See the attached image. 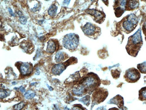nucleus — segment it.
<instances>
[{
  "instance_id": "28",
  "label": "nucleus",
  "mask_w": 146,
  "mask_h": 110,
  "mask_svg": "<svg viewBox=\"0 0 146 110\" xmlns=\"http://www.w3.org/2000/svg\"><path fill=\"white\" fill-rule=\"evenodd\" d=\"M102 1L103 2V3H104V4L106 5H107V6L108 5V0H102Z\"/></svg>"
},
{
  "instance_id": "20",
  "label": "nucleus",
  "mask_w": 146,
  "mask_h": 110,
  "mask_svg": "<svg viewBox=\"0 0 146 110\" xmlns=\"http://www.w3.org/2000/svg\"><path fill=\"white\" fill-rule=\"evenodd\" d=\"M21 47L23 48L25 51H28L30 48H32V44L24 42V43H22L21 44Z\"/></svg>"
},
{
  "instance_id": "7",
  "label": "nucleus",
  "mask_w": 146,
  "mask_h": 110,
  "mask_svg": "<svg viewBox=\"0 0 146 110\" xmlns=\"http://www.w3.org/2000/svg\"><path fill=\"white\" fill-rule=\"evenodd\" d=\"M72 59L70 58L68 61L64 63H60L54 66L51 70V72L54 75H60L65 70L67 66L70 64V61Z\"/></svg>"
},
{
  "instance_id": "12",
  "label": "nucleus",
  "mask_w": 146,
  "mask_h": 110,
  "mask_svg": "<svg viewBox=\"0 0 146 110\" xmlns=\"http://www.w3.org/2000/svg\"><path fill=\"white\" fill-rule=\"evenodd\" d=\"M57 45L56 41L53 40H50L47 43L46 52L50 54H53L56 51Z\"/></svg>"
},
{
  "instance_id": "1",
  "label": "nucleus",
  "mask_w": 146,
  "mask_h": 110,
  "mask_svg": "<svg viewBox=\"0 0 146 110\" xmlns=\"http://www.w3.org/2000/svg\"><path fill=\"white\" fill-rule=\"evenodd\" d=\"M142 45V36L140 28L133 35L129 38L127 45L126 46L128 53L132 56L137 55Z\"/></svg>"
},
{
  "instance_id": "22",
  "label": "nucleus",
  "mask_w": 146,
  "mask_h": 110,
  "mask_svg": "<svg viewBox=\"0 0 146 110\" xmlns=\"http://www.w3.org/2000/svg\"><path fill=\"white\" fill-rule=\"evenodd\" d=\"M10 94V93L9 91L6 90H1V99H4L6 97H7Z\"/></svg>"
},
{
  "instance_id": "4",
  "label": "nucleus",
  "mask_w": 146,
  "mask_h": 110,
  "mask_svg": "<svg viewBox=\"0 0 146 110\" xmlns=\"http://www.w3.org/2000/svg\"><path fill=\"white\" fill-rule=\"evenodd\" d=\"M82 30L85 35L90 38L98 36L101 32L100 28L90 22H87L82 27Z\"/></svg>"
},
{
  "instance_id": "26",
  "label": "nucleus",
  "mask_w": 146,
  "mask_h": 110,
  "mask_svg": "<svg viewBox=\"0 0 146 110\" xmlns=\"http://www.w3.org/2000/svg\"><path fill=\"white\" fill-rule=\"evenodd\" d=\"M8 10H9V13L10 14V15L11 16H14V17L15 16V14L12 11V10L11 8H9V9H8Z\"/></svg>"
},
{
  "instance_id": "14",
  "label": "nucleus",
  "mask_w": 146,
  "mask_h": 110,
  "mask_svg": "<svg viewBox=\"0 0 146 110\" xmlns=\"http://www.w3.org/2000/svg\"><path fill=\"white\" fill-rule=\"evenodd\" d=\"M67 55L65 53L59 51L55 55V61L58 63L63 62L64 60H65L67 58Z\"/></svg>"
},
{
  "instance_id": "24",
  "label": "nucleus",
  "mask_w": 146,
  "mask_h": 110,
  "mask_svg": "<svg viewBox=\"0 0 146 110\" xmlns=\"http://www.w3.org/2000/svg\"><path fill=\"white\" fill-rule=\"evenodd\" d=\"M19 21L22 24H25L27 22V19L25 16H20L19 17Z\"/></svg>"
},
{
  "instance_id": "19",
  "label": "nucleus",
  "mask_w": 146,
  "mask_h": 110,
  "mask_svg": "<svg viewBox=\"0 0 146 110\" xmlns=\"http://www.w3.org/2000/svg\"><path fill=\"white\" fill-rule=\"evenodd\" d=\"M137 67L141 72L146 74V62L139 64L137 66Z\"/></svg>"
},
{
  "instance_id": "5",
  "label": "nucleus",
  "mask_w": 146,
  "mask_h": 110,
  "mask_svg": "<svg viewBox=\"0 0 146 110\" xmlns=\"http://www.w3.org/2000/svg\"><path fill=\"white\" fill-rule=\"evenodd\" d=\"M140 78V74L139 71L135 68H131L126 71L125 78L126 81L129 83L136 82Z\"/></svg>"
},
{
  "instance_id": "10",
  "label": "nucleus",
  "mask_w": 146,
  "mask_h": 110,
  "mask_svg": "<svg viewBox=\"0 0 146 110\" xmlns=\"http://www.w3.org/2000/svg\"><path fill=\"white\" fill-rule=\"evenodd\" d=\"M108 103L114 104L118 106L120 108H121L124 105V101L123 97L119 95H116V97H114L111 99Z\"/></svg>"
},
{
  "instance_id": "11",
  "label": "nucleus",
  "mask_w": 146,
  "mask_h": 110,
  "mask_svg": "<svg viewBox=\"0 0 146 110\" xmlns=\"http://www.w3.org/2000/svg\"><path fill=\"white\" fill-rule=\"evenodd\" d=\"M139 2L138 0H128L126 7L125 9L127 10H130L135 9L139 7Z\"/></svg>"
},
{
  "instance_id": "23",
  "label": "nucleus",
  "mask_w": 146,
  "mask_h": 110,
  "mask_svg": "<svg viewBox=\"0 0 146 110\" xmlns=\"http://www.w3.org/2000/svg\"><path fill=\"white\" fill-rule=\"evenodd\" d=\"M25 103L24 102H21L18 104L15 105L13 106V107L15 110H21L25 107Z\"/></svg>"
},
{
  "instance_id": "8",
  "label": "nucleus",
  "mask_w": 146,
  "mask_h": 110,
  "mask_svg": "<svg viewBox=\"0 0 146 110\" xmlns=\"http://www.w3.org/2000/svg\"><path fill=\"white\" fill-rule=\"evenodd\" d=\"M97 80L96 79L92 77H86L83 80L82 84L86 87V88L88 89H91V88H94L97 84Z\"/></svg>"
},
{
  "instance_id": "16",
  "label": "nucleus",
  "mask_w": 146,
  "mask_h": 110,
  "mask_svg": "<svg viewBox=\"0 0 146 110\" xmlns=\"http://www.w3.org/2000/svg\"><path fill=\"white\" fill-rule=\"evenodd\" d=\"M139 93V99L141 101H146V87L141 89Z\"/></svg>"
},
{
  "instance_id": "18",
  "label": "nucleus",
  "mask_w": 146,
  "mask_h": 110,
  "mask_svg": "<svg viewBox=\"0 0 146 110\" xmlns=\"http://www.w3.org/2000/svg\"><path fill=\"white\" fill-rule=\"evenodd\" d=\"M36 93L32 90H28L25 93V97L27 99H30L33 98L35 96Z\"/></svg>"
},
{
  "instance_id": "25",
  "label": "nucleus",
  "mask_w": 146,
  "mask_h": 110,
  "mask_svg": "<svg viewBox=\"0 0 146 110\" xmlns=\"http://www.w3.org/2000/svg\"><path fill=\"white\" fill-rule=\"evenodd\" d=\"M142 29H143V31L144 32V33L146 36V21L144 22V24L142 26Z\"/></svg>"
},
{
  "instance_id": "13",
  "label": "nucleus",
  "mask_w": 146,
  "mask_h": 110,
  "mask_svg": "<svg viewBox=\"0 0 146 110\" xmlns=\"http://www.w3.org/2000/svg\"><path fill=\"white\" fill-rule=\"evenodd\" d=\"M86 89V87L82 84H81L73 87L72 93L75 95L80 96L82 95L83 93H84Z\"/></svg>"
},
{
  "instance_id": "17",
  "label": "nucleus",
  "mask_w": 146,
  "mask_h": 110,
  "mask_svg": "<svg viewBox=\"0 0 146 110\" xmlns=\"http://www.w3.org/2000/svg\"><path fill=\"white\" fill-rule=\"evenodd\" d=\"M126 9L124 8L121 7L120 6H118L116 8L115 10V14L116 17H120L121 16Z\"/></svg>"
},
{
  "instance_id": "30",
  "label": "nucleus",
  "mask_w": 146,
  "mask_h": 110,
  "mask_svg": "<svg viewBox=\"0 0 146 110\" xmlns=\"http://www.w3.org/2000/svg\"><path fill=\"white\" fill-rule=\"evenodd\" d=\"M48 88H49V89H50V90H51H51H52V88H51V87H50V86H48Z\"/></svg>"
},
{
  "instance_id": "27",
  "label": "nucleus",
  "mask_w": 146,
  "mask_h": 110,
  "mask_svg": "<svg viewBox=\"0 0 146 110\" xmlns=\"http://www.w3.org/2000/svg\"><path fill=\"white\" fill-rule=\"evenodd\" d=\"M19 90H20L21 92L22 93H25V89L23 86H21L19 88Z\"/></svg>"
},
{
  "instance_id": "2",
  "label": "nucleus",
  "mask_w": 146,
  "mask_h": 110,
  "mask_svg": "<svg viewBox=\"0 0 146 110\" xmlns=\"http://www.w3.org/2000/svg\"><path fill=\"white\" fill-rule=\"evenodd\" d=\"M79 44L78 35L74 33L67 34L64 37L63 44L64 47L70 51H75Z\"/></svg>"
},
{
  "instance_id": "32",
  "label": "nucleus",
  "mask_w": 146,
  "mask_h": 110,
  "mask_svg": "<svg viewBox=\"0 0 146 110\" xmlns=\"http://www.w3.org/2000/svg\"><path fill=\"white\" fill-rule=\"evenodd\" d=\"M45 1H50V0H45Z\"/></svg>"
},
{
  "instance_id": "21",
  "label": "nucleus",
  "mask_w": 146,
  "mask_h": 110,
  "mask_svg": "<svg viewBox=\"0 0 146 110\" xmlns=\"http://www.w3.org/2000/svg\"><path fill=\"white\" fill-rule=\"evenodd\" d=\"M79 101L81 102L84 105L88 106L90 103V96L89 95H86L80 99Z\"/></svg>"
},
{
  "instance_id": "29",
  "label": "nucleus",
  "mask_w": 146,
  "mask_h": 110,
  "mask_svg": "<svg viewBox=\"0 0 146 110\" xmlns=\"http://www.w3.org/2000/svg\"><path fill=\"white\" fill-rule=\"evenodd\" d=\"M17 14H18V15H19V17L22 16V12H21L20 11H18Z\"/></svg>"
},
{
  "instance_id": "3",
  "label": "nucleus",
  "mask_w": 146,
  "mask_h": 110,
  "mask_svg": "<svg viewBox=\"0 0 146 110\" xmlns=\"http://www.w3.org/2000/svg\"><path fill=\"white\" fill-rule=\"evenodd\" d=\"M122 28L123 31L128 33L132 32L138 23L137 17L133 14H130L122 20Z\"/></svg>"
},
{
  "instance_id": "6",
  "label": "nucleus",
  "mask_w": 146,
  "mask_h": 110,
  "mask_svg": "<svg viewBox=\"0 0 146 110\" xmlns=\"http://www.w3.org/2000/svg\"><path fill=\"white\" fill-rule=\"evenodd\" d=\"M86 13L92 16L94 20L98 23H101L105 19V15L103 12L95 9H89L86 11Z\"/></svg>"
},
{
  "instance_id": "15",
  "label": "nucleus",
  "mask_w": 146,
  "mask_h": 110,
  "mask_svg": "<svg viewBox=\"0 0 146 110\" xmlns=\"http://www.w3.org/2000/svg\"><path fill=\"white\" fill-rule=\"evenodd\" d=\"M58 9V6L55 4L51 5L48 9V14L51 17H54L56 15Z\"/></svg>"
},
{
  "instance_id": "9",
  "label": "nucleus",
  "mask_w": 146,
  "mask_h": 110,
  "mask_svg": "<svg viewBox=\"0 0 146 110\" xmlns=\"http://www.w3.org/2000/svg\"><path fill=\"white\" fill-rule=\"evenodd\" d=\"M20 71L22 76H28L32 73L33 71V67L32 64L28 63H22L20 66Z\"/></svg>"
},
{
  "instance_id": "31",
  "label": "nucleus",
  "mask_w": 146,
  "mask_h": 110,
  "mask_svg": "<svg viewBox=\"0 0 146 110\" xmlns=\"http://www.w3.org/2000/svg\"><path fill=\"white\" fill-rule=\"evenodd\" d=\"M17 84V83L15 82H14L12 83V84H13V85H15V84Z\"/></svg>"
}]
</instances>
